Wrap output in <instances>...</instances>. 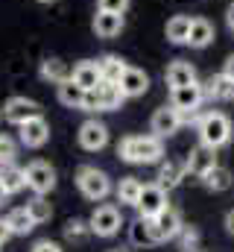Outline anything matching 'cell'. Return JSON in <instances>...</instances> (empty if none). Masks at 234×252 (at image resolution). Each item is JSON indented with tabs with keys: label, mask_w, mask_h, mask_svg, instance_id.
Here are the masks:
<instances>
[{
	"label": "cell",
	"mask_w": 234,
	"mask_h": 252,
	"mask_svg": "<svg viewBox=\"0 0 234 252\" xmlns=\"http://www.w3.org/2000/svg\"><path fill=\"white\" fill-rule=\"evenodd\" d=\"M117 156L129 164H155L164 158V144L158 135H129L117 144Z\"/></svg>",
	"instance_id": "cell-1"
},
{
	"label": "cell",
	"mask_w": 234,
	"mask_h": 252,
	"mask_svg": "<svg viewBox=\"0 0 234 252\" xmlns=\"http://www.w3.org/2000/svg\"><path fill=\"white\" fill-rule=\"evenodd\" d=\"M199 141L202 144H208V147H214V150H220V147H226L229 141H232V118L229 115H223V112H208V115H202V121H199Z\"/></svg>",
	"instance_id": "cell-2"
},
{
	"label": "cell",
	"mask_w": 234,
	"mask_h": 252,
	"mask_svg": "<svg viewBox=\"0 0 234 252\" xmlns=\"http://www.w3.org/2000/svg\"><path fill=\"white\" fill-rule=\"evenodd\" d=\"M76 185H79L85 199H94V202H100V199H106L112 193V179L103 170L91 167V164H85V167L76 170Z\"/></svg>",
	"instance_id": "cell-3"
},
{
	"label": "cell",
	"mask_w": 234,
	"mask_h": 252,
	"mask_svg": "<svg viewBox=\"0 0 234 252\" xmlns=\"http://www.w3.org/2000/svg\"><path fill=\"white\" fill-rule=\"evenodd\" d=\"M202 100H205V88H202L199 82H193V85H181V88H170V106L178 109L181 115H193V112H199Z\"/></svg>",
	"instance_id": "cell-4"
},
{
	"label": "cell",
	"mask_w": 234,
	"mask_h": 252,
	"mask_svg": "<svg viewBox=\"0 0 234 252\" xmlns=\"http://www.w3.org/2000/svg\"><path fill=\"white\" fill-rule=\"evenodd\" d=\"M120 223H123V217H120V211L115 205H100L88 220V226L97 238H115L120 232Z\"/></svg>",
	"instance_id": "cell-5"
},
{
	"label": "cell",
	"mask_w": 234,
	"mask_h": 252,
	"mask_svg": "<svg viewBox=\"0 0 234 252\" xmlns=\"http://www.w3.org/2000/svg\"><path fill=\"white\" fill-rule=\"evenodd\" d=\"M27 188H32L35 193H50L56 188V170L47 161H29L27 164Z\"/></svg>",
	"instance_id": "cell-6"
},
{
	"label": "cell",
	"mask_w": 234,
	"mask_h": 252,
	"mask_svg": "<svg viewBox=\"0 0 234 252\" xmlns=\"http://www.w3.org/2000/svg\"><path fill=\"white\" fill-rule=\"evenodd\" d=\"M138 214L141 217H155V214H161L164 208H167V190L161 188L158 182H152V185H144L141 190V199H138Z\"/></svg>",
	"instance_id": "cell-7"
},
{
	"label": "cell",
	"mask_w": 234,
	"mask_h": 252,
	"mask_svg": "<svg viewBox=\"0 0 234 252\" xmlns=\"http://www.w3.org/2000/svg\"><path fill=\"white\" fill-rule=\"evenodd\" d=\"M184 164H187V173H193V176H199V179H202L208 170H214V167H217V150L199 141V144L190 150V156H187V161H184Z\"/></svg>",
	"instance_id": "cell-8"
},
{
	"label": "cell",
	"mask_w": 234,
	"mask_h": 252,
	"mask_svg": "<svg viewBox=\"0 0 234 252\" xmlns=\"http://www.w3.org/2000/svg\"><path fill=\"white\" fill-rule=\"evenodd\" d=\"M181 124H184V121H181V112L173 109V106H161V109H155V115H152V121H149L152 135H158L161 141L170 138V135H176Z\"/></svg>",
	"instance_id": "cell-9"
},
{
	"label": "cell",
	"mask_w": 234,
	"mask_h": 252,
	"mask_svg": "<svg viewBox=\"0 0 234 252\" xmlns=\"http://www.w3.org/2000/svg\"><path fill=\"white\" fill-rule=\"evenodd\" d=\"M35 115H38V103L29 100V97H9L6 106H3V118L15 126L27 124V121L35 118Z\"/></svg>",
	"instance_id": "cell-10"
},
{
	"label": "cell",
	"mask_w": 234,
	"mask_h": 252,
	"mask_svg": "<svg viewBox=\"0 0 234 252\" xmlns=\"http://www.w3.org/2000/svg\"><path fill=\"white\" fill-rule=\"evenodd\" d=\"M109 144V126L100 121H85L79 126V147L88 153H97Z\"/></svg>",
	"instance_id": "cell-11"
},
{
	"label": "cell",
	"mask_w": 234,
	"mask_h": 252,
	"mask_svg": "<svg viewBox=\"0 0 234 252\" xmlns=\"http://www.w3.org/2000/svg\"><path fill=\"white\" fill-rule=\"evenodd\" d=\"M18 129H21V144H24V147H29V150L44 147V144H47V138H50V124H47L41 115L29 118L27 124H21Z\"/></svg>",
	"instance_id": "cell-12"
},
{
	"label": "cell",
	"mask_w": 234,
	"mask_h": 252,
	"mask_svg": "<svg viewBox=\"0 0 234 252\" xmlns=\"http://www.w3.org/2000/svg\"><path fill=\"white\" fill-rule=\"evenodd\" d=\"M129 238H132L135 247H155V244H161V235H158L152 217H138L129 226Z\"/></svg>",
	"instance_id": "cell-13"
},
{
	"label": "cell",
	"mask_w": 234,
	"mask_h": 252,
	"mask_svg": "<svg viewBox=\"0 0 234 252\" xmlns=\"http://www.w3.org/2000/svg\"><path fill=\"white\" fill-rule=\"evenodd\" d=\"M120 88H123V94H126V100L129 97H144L146 91H149V76L141 70V67H126V73L120 76Z\"/></svg>",
	"instance_id": "cell-14"
},
{
	"label": "cell",
	"mask_w": 234,
	"mask_h": 252,
	"mask_svg": "<svg viewBox=\"0 0 234 252\" xmlns=\"http://www.w3.org/2000/svg\"><path fill=\"white\" fill-rule=\"evenodd\" d=\"M94 32L100 38H117L123 32V15L120 12H106V9H97L94 15Z\"/></svg>",
	"instance_id": "cell-15"
},
{
	"label": "cell",
	"mask_w": 234,
	"mask_h": 252,
	"mask_svg": "<svg viewBox=\"0 0 234 252\" xmlns=\"http://www.w3.org/2000/svg\"><path fill=\"white\" fill-rule=\"evenodd\" d=\"M94 94H97V100H100V112H115V109L123 106V100H126L120 82H109V79H103V82L94 88Z\"/></svg>",
	"instance_id": "cell-16"
},
{
	"label": "cell",
	"mask_w": 234,
	"mask_h": 252,
	"mask_svg": "<svg viewBox=\"0 0 234 252\" xmlns=\"http://www.w3.org/2000/svg\"><path fill=\"white\" fill-rule=\"evenodd\" d=\"M164 82H167L170 88L193 85V82H196V67L190 62H184V59H176V62H170L167 70H164Z\"/></svg>",
	"instance_id": "cell-17"
},
{
	"label": "cell",
	"mask_w": 234,
	"mask_h": 252,
	"mask_svg": "<svg viewBox=\"0 0 234 252\" xmlns=\"http://www.w3.org/2000/svg\"><path fill=\"white\" fill-rule=\"evenodd\" d=\"M152 220H155V229H158L161 241H173V238H178V232L184 229V223H181V214H178L176 208H170V205H167L161 214H155Z\"/></svg>",
	"instance_id": "cell-18"
},
{
	"label": "cell",
	"mask_w": 234,
	"mask_h": 252,
	"mask_svg": "<svg viewBox=\"0 0 234 252\" xmlns=\"http://www.w3.org/2000/svg\"><path fill=\"white\" fill-rule=\"evenodd\" d=\"M214 38H217L214 24H211L208 18H193V24H190V35H187V44H190L193 50H205Z\"/></svg>",
	"instance_id": "cell-19"
},
{
	"label": "cell",
	"mask_w": 234,
	"mask_h": 252,
	"mask_svg": "<svg viewBox=\"0 0 234 252\" xmlns=\"http://www.w3.org/2000/svg\"><path fill=\"white\" fill-rule=\"evenodd\" d=\"M202 88H205V97L208 100H220V103L234 100V79H229L226 73H214Z\"/></svg>",
	"instance_id": "cell-20"
},
{
	"label": "cell",
	"mask_w": 234,
	"mask_h": 252,
	"mask_svg": "<svg viewBox=\"0 0 234 252\" xmlns=\"http://www.w3.org/2000/svg\"><path fill=\"white\" fill-rule=\"evenodd\" d=\"M70 79L88 91V88H97V85L103 82V73H100V64L97 62H79L70 70Z\"/></svg>",
	"instance_id": "cell-21"
},
{
	"label": "cell",
	"mask_w": 234,
	"mask_h": 252,
	"mask_svg": "<svg viewBox=\"0 0 234 252\" xmlns=\"http://www.w3.org/2000/svg\"><path fill=\"white\" fill-rule=\"evenodd\" d=\"M190 24H193V18H190V15H173V18L167 21V27H164L167 41H170V44H187Z\"/></svg>",
	"instance_id": "cell-22"
},
{
	"label": "cell",
	"mask_w": 234,
	"mask_h": 252,
	"mask_svg": "<svg viewBox=\"0 0 234 252\" xmlns=\"http://www.w3.org/2000/svg\"><path fill=\"white\" fill-rule=\"evenodd\" d=\"M141 190H144V182H141L138 176H123V179L117 182V199H120L123 205H138Z\"/></svg>",
	"instance_id": "cell-23"
},
{
	"label": "cell",
	"mask_w": 234,
	"mask_h": 252,
	"mask_svg": "<svg viewBox=\"0 0 234 252\" xmlns=\"http://www.w3.org/2000/svg\"><path fill=\"white\" fill-rule=\"evenodd\" d=\"M58 103L67 106V109H82V103H85V88L76 85L73 79L61 82V85H58Z\"/></svg>",
	"instance_id": "cell-24"
},
{
	"label": "cell",
	"mask_w": 234,
	"mask_h": 252,
	"mask_svg": "<svg viewBox=\"0 0 234 252\" xmlns=\"http://www.w3.org/2000/svg\"><path fill=\"white\" fill-rule=\"evenodd\" d=\"M41 79L44 82H53V85H61L70 79V67L61 62V59H44L41 62Z\"/></svg>",
	"instance_id": "cell-25"
},
{
	"label": "cell",
	"mask_w": 234,
	"mask_h": 252,
	"mask_svg": "<svg viewBox=\"0 0 234 252\" xmlns=\"http://www.w3.org/2000/svg\"><path fill=\"white\" fill-rule=\"evenodd\" d=\"M6 223H9L12 235H29V232L38 226L27 208H15V211H9V214H6Z\"/></svg>",
	"instance_id": "cell-26"
},
{
	"label": "cell",
	"mask_w": 234,
	"mask_h": 252,
	"mask_svg": "<svg viewBox=\"0 0 234 252\" xmlns=\"http://www.w3.org/2000/svg\"><path fill=\"white\" fill-rule=\"evenodd\" d=\"M0 182L9 193H18V190L27 188V170L15 167V164H6V167H0Z\"/></svg>",
	"instance_id": "cell-27"
},
{
	"label": "cell",
	"mask_w": 234,
	"mask_h": 252,
	"mask_svg": "<svg viewBox=\"0 0 234 252\" xmlns=\"http://www.w3.org/2000/svg\"><path fill=\"white\" fill-rule=\"evenodd\" d=\"M184 170H187V164H178V161H164V164H161V170H158V185H161L164 190L176 188V185L181 182Z\"/></svg>",
	"instance_id": "cell-28"
},
{
	"label": "cell",
	"mask_w": 234,
	"mask_h": 252,
	"mask_svg": "<svg viewBox=\"0 0 234 252\" xmlns=\"http://www.w3.org/2000/svg\"><path fill=\"white\" fill-rule=\"evenodd\" d=\"M97 64H100V73H103V79H109V82H120V76L126 73V67L129 64L123 62L120 56H103V59H97Z\"/></svg>",
	"instance_id": "cell-29"
},
{
	"label": "cell",
	"mask_w": 234,
	"mask_h": 252,
	"mask_svg": "<svg viewBox=\"0 0 234 252\" xmlns=\"http://www.w3.org/2000/svg\"><path fill=\"white\" fill-rule=\"evenodd\" d=\"M202 182L208 185L211 190H229L232 188V182H234V176H232V170L229 167H214V170H208L205 176H202Z\"/></svg>",
	"instance_id": "cell-30"
},
{
	"label": "cell",
	"mask_w": 234,
	"mask_h": 252,
	"mask_svg": "<svg viewBox=\"0 0 234 252\" xmlns=\"http://www.w3.org/2000/svg\"><path fill=\"white\" fill-rule=\"evenodd\" d=\"M27 211L32 214V220H35V223H47V220L53 217V205L47 202V196H44V193H35V199H29V202H27Z\"/></svg>",
	"instance_id": "cell-31"
},
{
	"label": "cell",
	"mask_w": 234,
	"mask_h": 252,
	"mask_svg": "<svg viewBox=\"0 0 234 252\" xmlns=\"http://www.w3.org/2000/svg\"><path fill=\"white\" fill-rule=\"evenodd\" d=\"M15 156H18V147H15V141H12L9 135H0V167L12 164V161H15Z\"/></svg>",
	"instance_id": "cell-32"
},
{
	"label": "cell",
	"mask_w": 234,
	"mask_h": 252,
	"mask_svg": "<svg viewBox=\"0 0 234 252\" xmlns=\"http://www.w3.org/2000/svg\"><path fill=\"white\" fill-rule=\"evenodd\" d=\"M85 232H91V226H85L82 220H67V226H64V235H67L70 241H79V238H85Z\"/></svg>",
	"instance_id": "cell-33"
},
{
	"label": "cell",
	"mask_w": 234,
	"mask_h": 252,
	"mask_svg": "<svg viewBox=\"0 0 234 252\" xmlns=\"http://www.w3.org/2000/svg\"><path fill=\"white\" fill-rule=\"evenodd\" d=\"M178 238H181V250H196V244H199V232L193 226H184L178 232Z\"/></svg>",
	"instance_id": "cell-34"
},
{
	"label": "cell",
	"mask_w": 234,
	"mask_h": 252,
	"mask_svg": "<svg viewBox=\"0 0 234 252\" xmlns=\"http://www.w3.org/2000/svg\"><path fill=\"white\" fill-rule=\"evenodd\" d=\"M97 9H106V12H126L129 9V0H97Z\"/></svg>",
	"instance_id": "cell-35"
},
{
	"label": "cell",
	"mask_w": 234,
	"mask_h": 252,
	"mask_svg": "<svg viewBox=\"0 0 234 252\" xmlns=\"http://www.w3.org/2000/svg\"><path fill=\"white\" fill-rule=\"evenodd\" d=\"M82 112H100V100L94 94V88L85 91V103H82Z\"/></svg>",
	"instance_id": "cell-36"
},
{
	"label": "cell",
	"mask_w": 234,
	"mask_h": 252,
	"mask_svg": "<svg viewBox=\"0 0 234 252\" xmlns=\"http://www.w3.org/2000/svg\"><path fill=\"white\" fill-rule=\"evenodd\" d=\"M32 252H64L58 244H53V241H38L35 247H32Z\"/></svg>",
	"instance_id": "cell-37"
},
{
	"label": "cell",
	"mask_w": 234,
	"mask_h": 252,
	"mask_svg": "<svg viewBox=\"0 0 234 252\" xmlns=\"http://www.w3.org/2000/svg\"><path fill=\"white\" fill-rule=\"evenodd\" d=\"M12 238V229H9V223H6V217H0V244H6Z\"/></svg>",
	"instance_id": "cell-38"
},
{
	"label": "cell",
	"mask_w": 234,
	"mask_h": 252,
	"mask_svg": "<svg viewBox=\"0 0 234 252\" xmlns=\"http://www.w3.org/2000/svg\"><path fill=\"white\" fill-rule=\"evenodd\" d=\"M223 73H226L229 79H234V53L226 59V64H223Z\"/></svg>",
	"instance_id": "cell-39"
},
{
	"label": "cell",
	"mask_w": 234,
	"mask_h": 252,
	"mask_svg": "<svg viewBox=\"0 0 234 252\" xmlns=\"http://www.w3.org/2000/svg\"><path fill=\"white\" fill-rule=\"evenodd\" d=\"M226 24H229V30L234 32V0L229 3V9H226Z\"/></svg>",
	"instance_id": "cell-40"
},
{
	"label": "cell",
	"mask_w": 234,
	"mask_h": 252,
	"mask_svg": "<svg viewBox=\"0 0 234 252\" xmlns=\"http://www.w3.org/2000/svg\"><path fill=\"white\" fill-rule=\"evenodd\" d=\"M226 232H229V235H234V208L226 214Z\"/></svg>",
	"instance_id": "cell-41"
},
{
	"label": "cell",
	"mask_w": 234,
	"mask_h": 252,
	"mask_svg": "<svg viewBox=\"0 0 234 252\" xmlns=\"http://www.w3.org/2000/svg\"><path fill=\"white\" fill-rule=\"evenodd\" d=\"M6 196H9V190L3 188V182H0V205H3V202H6Z\"/></svg>",
	"instance_id": "cell-42"
},
{
	"label": "cell",
	"mask_w": 234,
	"mask_h": 252,
	"mask_svg": "<svg viewBox=\"0 0 234 252\" xmlns=\"http://www.w3.org/2000/svg\"><path fill=\"white\" fill-rule=\"evenodd\" d=\"M38 3H56V0H38Z\"/></svg>",
	"instance_id": "cell-43"
},
{
	"label": "cell",
	"mask_w": 234,
	"mask_h": 252,
	"mask_svg": "<svg viewBox=\"0 0 234 252\" xmlns=\"http://www.w3.org/2000/svg\"><path fill=\"white\" fill-rule=\"evenodd\" d=\"M0 118H3V109H0Z\"/></svg>",
	"instance_id": "cell-44"
},
{
	"label": "cell",
	"mask_w": 234,
	"mask_h": 252,
	"mask_svg": "<svg viewBox=\"0 0 234 252\" xmlns=\"http://www.w3.org/2000/svg\"><path fill=\"white\" fill-rule=\"evenodd\" d=\"M0 247H3V244H0Z\"/></svg>",
	"instance_id": "cell-45"
}]
</instances>
